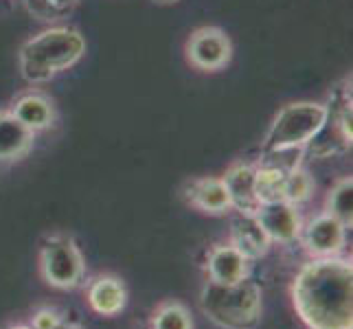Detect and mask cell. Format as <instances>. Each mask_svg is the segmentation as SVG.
<instances>
[{"label":"cell","mask_w":353,"mask_h":329,"mask_svg":"<svg viewBox=\"0 0 353 329\" xmlns=\"http://www.w3.org/2000/svg\"><path fill=\"white\" fill-rule=\"evenodd\" d=\"M248 270H250V261L235 246H230V243H217V246L209 250V257H206L209 281L220 286H233L241 281V279H246Z\"/></svg>","instance_id":"8fae6325"},{"label":"cell","mask_w":353,"mask_h":329,"mask_svg":"<svg viewBox=\"0 0 353 329\" xmlns=\"http://www.w3.org/2000/svg\"><path fill=\"white\" fill-rule=\"evenodd\" d=\"M325 213H330L338 222H343L347 228H351L353 224V178L351 176L336 180V185L327 193Z\"/></svg>","instance_id":"e0dca14e"},{"label":"cell","mask_w":353,"mask_h":329,"mask_svg":"<svg viewBox=\"0 0 353 329\" xmlns=\"http://www.w3.org/2000/svg\"><path fill=\"white\" fill-rule=\"evenodd\" d=\"M292 301L310 329H353V266L343 257L312 259L299 270Z\"/></svg>","instance_id":"6da1fadb"},{"label":"cell","mask_w":353,"mask_h":329,"mask_svg":"<svg viewBox=\"0 0 353 329\" xmlns=\"http://www.w3.org/2000/svg\"><path fill=\"white\" fill-rule=\"evenodd\" d=\"M152 3H156V5H176L178 0H152Z\"/></svg>","instance_id":"d4e9b609"},{"label":"cell","mask_w":353,"mask_h":329,"mask_svg":"<svg viewBox=\"0 0 353 329\" xmlns=\"http://www.w3.org/2000/svg\"><path fill=\"white\" fill-rule=\"evenodd\" d=\"M224 187L230 198V209L243 215H254L261 206L257 198V167L250 163H235L226 169Z\"/></svg>","instance_id":"30bf717a"},{"label":"cell","mask_w":353,"mask_h":329,"mask_svg":"<svg viewBox=\"0 0 353 329\" xmlns=\"http://www.w3.org/2000/svg\"><path fill=\"white\" fill-rule=\"evenodd\" d=\"M325 121V103L319 101H294L288 103L272 119L265 132L261 152L279 148H305L321 130Z\"/></svg>","instance_id":"277c9868"},{"label":"cell","mask_w":353,"mask_h":329,"mask_svg":"<svg viewBox=\"0 0 353 329\" xmlns=\"http://www.w3.org/2000/svg\"><path fill=\"white\" fill-rule=\"evenodd\" d=\"M185 196L191 206L209 215H222L230 211V198L222 178H196L191 180Z\"/></svg>","instance_id":"5bb4252c"},{"label":"cell","mask_w":353,"mask_h":329,"mask_svg":"<svg viewBox=\"0 0 353 329\" xmlns=\"http://www.w3.org/2000/svg\"><path fill=\"white\" fill-rule=\"evenodd\" d=\"M79 0H24L27 11L42 22H59L77 9Z\"/></svg>","instance_id":"d6986e66"},{"label":"cell","mask_w":353,"mask_h":329,"mask_svg":"<svg viewBox=\"0 0 353 329\" xmlns=\"http://www.w3.org/2000/svg\"><path fill=\"white\" fill-rule=\"evenodd\" d=\"M86 53V40L72 27H51L33 35L20 48V75L29 83L51 81L75 66Z\"/></svg>","instance_id":"7a4b0ae2"},{"label":"cell","mask_w":353,"mask_h":329,"mask_svg":"<svg viewBox=\"0 0 353 329\" xmlns=\"http://www.w3.org/2000/svg\"><path fill=\"white\" fill-rule=\"evenodd\" d=\"M9 112L31 132H42L55 123V106L44 92H24L11 103Z\"/></svg>","instance_id":"4fadbf2b"},{"label":"cell","mask_w":353,"mask_h":329,"mask_svg":"<svg viewBox=\"0 0 353 329\" xmlns=\"http://www.w3.org/2000/svg\"><path fill=\"white\" fill-rule=\"evenodd\" d=\"M35 132L24 128L20 121L9 112H0V163L20 161L33 150Z\"/></svg>","instance_id":"9a60e30c"},{"label":"cell","mask_w":353,"mask_h":329,"mask_svg":"<svg viewBox=\"0 0 353 329\" xmlns=\"http://www.w3.org/2000/svg\"><path fill=\"white\" fill-rule=\"evenodd\" d=\"M303 158H305V148H279V150H268L261 152V158L257 165L263 167H272L279 172H292L303 165Z\"/></svg>","instance_id":"7402d4cb"},{"label":"cell","mask_w":353,"mask_h":329,"mask_svg":"<svg viewBox=\"0 0 353 329\" xmlns=\"http://www.w3.org/2000/svg\"><path fill=\"white\" fill-rule=\"evenodd\" d=\"M200 308L222 329H254L261 321V288L248 277L233 286L209 281L202 288Z\"/></svg>","instance_id":"3957f363"},{"label":"cell","mask_w":353,"mask_h":329,"mask_svg":"<svg viewBox=\"0 0 353 329\" xmlns=\"http://www.w3.org/2000/svg\"><path fill=\"white\" fill-rule=\"evenodd\" d=\"M88 303L97 314L117 316L128 303V290L119 277L101 275L88 286Z\"/></svg>","instance_id":"2e32d148"},{"label":"cell","mask_w":353,"mask_h":329,"mask_svg":"<svg viewBox=\"0 0 353 329\" xmlns=\"http://www.w3.org/2000/svg\"><path fill=\"white\" fill-rule=\"evenodd\" d=\"M150 329H193V319L182 303H163L152 314Z\"/></svg>","instance_id":"ac0fdd59"},{"label":"cell","mask_w":353,"mask_h":329,"mask_svg":"<svg viewBox=\"0 0 353 329\" xmlns=\"http://www.w3.org/2000/svg\"><path fill=\"white\" fill-rule=\"evenodd\" d=\"M187 62L202 72H215L224 68L233 57V42L220 27H200L185 44Z\"/></svg>","instance_id":"52a82bcc"},{"label":"cell","mask_w":353,"mask_h":329,"mask_svg":"<svg viewBox=\"0 0 353 329\" xmlns=\"http://www.w3.org/2000/svg\"><path fill=\"white\" fill-rule=\"evenodd\" d=\"M314 193V180L310 176L307 169L296 167L292 169V172L285 176V187H283V202H290V204H303L312 198Z\"/></svg>","instance_id":"44dd1931"},{"label":"cell","mask_w":353,"mask_h":329,"mask_svg":"<svg viewBox=\"0 0 353 329\" xmlns=\"http://www.w3.org/2000/svg\"><path fill=\"white\" fill-rule=\"evenodd\" d=\"M40 272L48 286L72 290L83 281L86 263L75 239L68 235L46 237L40 250Z\"/></svg>","instance_id":"8992f818"},{"label":"cell","mask_w":353,"mask_h":329,"mask_svg":"<svg viewBox=\"0 0 353 329\" xmlns=\"http://www.w3.org/2000/svg\"><path fill=\"white\" fill-rule=\"evenodd\" d=\"M9 329H33L31 325H14V327H9Z\"/></svg>","instance_id":"484cf974"},{"label":"cell","mask_w":353,"mask_h":329,"mask_svg":"<svg viewBox=\"0 0 353 329\" xmlns=\"http://www.w3.org/2000/svg\"><path fill=\"white\" fill-rule=\"evenodd\" d=\"M62 316H59L57 310H51V308H42L33 314L31 319V327L33 329H57L59 325H62Z\"/></svg>","instance_id":"603a6c76"},{"label":"cell","mask_w":353,"mask_h":329,"mask_svg":"<svg viewBox=\"0 0 353 329\" xmlns=\"http://www.w3.org/2000/svg\"><path fill=\"white\" fill-rule=\"evenodd\" d=\"M301 237L314 259L338 257L347 241V226L330 213H321L301 228Z\"/></svg>","instance_id":"ba28073f"},{"label":"cell","mask_w":353,"mask_h":329,"mask_svg":"<svg viewBox=\"0 0 353 329\" xmlns=\"http://www.w3.org/2000/svg\"><path fill=\"white\" fill-rule=\"evenodd\" d=\"M57 329H83V327H79V325H75V323H66V321H62V325H59Z\"/></svg>","instance_id":"cb8c5ba5"},{"label":"cell","mask_w":353,"mask_h":329,"mask_svg":"<svg viewBox=\"0 0 353 329\" xmlns=\"http://www.w3.org/2000/svg\"><path fill=\"white\" fill-rule=\"evenodd\" d=\"M257 167V198L261 204L265 202H279L283 200V187H285V172H279L272 167H263V165H254Z\"/></svg>","instance_id":"ffe728a7"},{"label":"cell","mask_w":353,"mask_h":329,"mask_svg":"<svg viewBox=\"0 0 353 329\" xmlns=\"http://www.w3.org/2000/svg\"><path fill=\"white\" fill-rule=\"evenodd\" d=\"M351 114V83L345 81V86L334 90L330 101L325 103V121L321 130L314 134V139L305 145V156L332 158L347 152L353 139Z\"/></svg>","instance_id":"5b68a950"},{"label":"cell","mask_w":353,"mask_h":329,"mask_svg":"<svg viewBox=\"0 0 353 329\" xmlns=\"http://www.w3.org/2000/svg\"><path fill=\"white\" fill-rule=\"evenodd\" d=\"M259 226L263 228V233L268 235L270 241L279 243H292L301 237V228H303V219L299 213V206L290 204V202H265L261 204L257 213Z\"/></svg>","instance_id":"9c48e42d"},{"label":"cell","mask_w":353,"mask_h":329,"mask_svg":"<svg viewBox=\"0 0 353 329\" xmlns=\"http://www.w3.org/2000/svg\"><path fill=\"white\" fill-rule=\"evenodd\" d=\"M230 246H235L248 261L261 259L270 250V239L263 233L254 215L237 213V217L230 222Z\"/></svg>","instance_id":"7c38bea8"}]
</instances>
